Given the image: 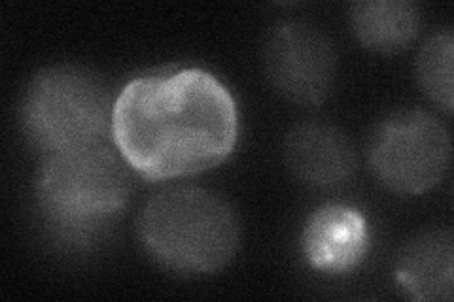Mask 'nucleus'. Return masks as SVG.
<instances>
[{"instance_id":"f257e3e1","label":"nucleus","mask_w":454,"mask_h":302,"mask_svg":"<svg viewBox=\"0 0 454 302\" xmlns=\"http://www.w3.org/2000/svg\"><path fill=\"white\" fill-rule=\"evenodd\" d=\"M110 136L142 178L193 176L233 151L235 100L223 83L199 68L142 76L114 100Z\"/></svg>"},{"instance_id":"f03ea898","label":"nucleus","mask_w":454,"mask_h":302,"mask_svg":"<svg viewBox=\"0 0 454 302\" xmlns=\"http://www.w3.org/2000/svg\"><path fill=\"white\" fill-rule=\"evenodd\" d=\"M138 238L165 268L210 275L239 250V221L231 206L201 187H170L140 210Z\"/></svg>"},{"instance_id":"7ed1b4c3","label":"nucleus","mask_w":454,"mask_h":302,"mask_svg":"<svg viewBox=\"0 0 454 302\" xmlns=\"http://www.w3.org/2000/svg\"><path fill=\"white\" fill-rule=\"evenodd\" d=\"M129 168L106 142L50 153L36 178L38 206L65 235H95L129 203Z\"/></svg>"},{"instance_id":"20e7f679","label":"nucleus","mask_w":454,"mask_h":302,"mask_svg":"<svg viewBox=\"0 0 454 302\" xmlns=\"http://www.w3.org/2000/svg\"><path fill=\"white\" fill-rule=\"evenodd\" d=\"M114 100L88 70L57 65L31 80L21 123L33 146L46 155L105 142L112 131Z\"/></svg>"},{"instance_id":"39448f33","label":"nucleus","mask_w":454,"mask_h":302,"mask_svg":"<svg viewBox=\"0 0 454 302\" xmlns=\"http://www.w3.org/2000/svg\"><path fill=\"white\" fill-rule=\"evenodd\" d=\"M447 127L422 110L397 112L369 142V166L392 193L417 197L443 180L450 165Z\"/></svg>"},{"instance_id":"423d86ee","label":"nucleus","mask_w":454,"mask_h":302,"mask_svg":"<svg viewBox=\"0 0 454 302\" xmlns=\"http://www.w3.org/2000/svg\"><path fill=\"white\" fill-rule=\"evenodd\" d=\"M263 59L275 89L294 105L318 106L332 93L337 57L317 27L300 21L275 27Z\"/></svg>"},{"instance_id":"0eeeda50","label":"nucleus","mask_w":454,"mask_h":302,"mask_svg":"<svg viewBox=\"0 0 454 302\" xmlns=\"http://www.w3.org/2000/svg\"><path fill=\"white\" fill-rule=\"evenodd\" d=\"M284 157L297 180L318 190L347 183L358 168V155L348 136L325 123L295 127L286 136Z\"/></svg>"},{"instance_id":"6e6552de","label":"nucleus","mask_w":454,"mask_h":302,"mask_svg":"<svg viewBox=\"0 0 454 302\" xmlns=\"http://www.w3.org/2000/svg\"><path fill=\"white\" fill-rule=\"evenodd\" d=\"M301 244L312 268L343 275L358 267L367 253L369 227L356 208L328 205L310 215Z\"/></svg>"},{"instance_id":"1a4fd4ad","label":"nucleus","mask_w":454,"mask_h":302,"mask_svg":"<svg viewBox=\"0 0 454 302\" xmlns=\"http://www.w3.org/2000/svg\"><path fill=\"white\" fill-rule=\"evenodd\" d=\"M454 242L449 231H430L409 242L395 265L402 290L415 300H450Z\"/></svg>"},{"instance_id":"9d476101","label":"nucleus","mask_w":454,"mask_h":302,"mask_svg":"<svg viewBox=\"0 0 454 302\" xmlns=\"http://www.w3.org/2000/svg\"><path fill=\"white\" fill-rule=\"evenodd\" d=\"M350 25L367 50L395 53L413 44L420 16L415 4L405 0H364L352 6Z\"/></svg>"},{"instance_id":"9b49d317","label":"nucleus","mask_w":454,"mask_h":302,"mask_svg":"<svg viewBox=\"0 0 454 302\" xmlns=\"http://www.w3.org/2000/svg\"><path fill=\"white\" fill-rule=\"evenodd\" d=\"M452 59L454 38L443 31L426 40L417 61L420 88L445 112L452 110Z\"/></svg>"}]
</instances>
